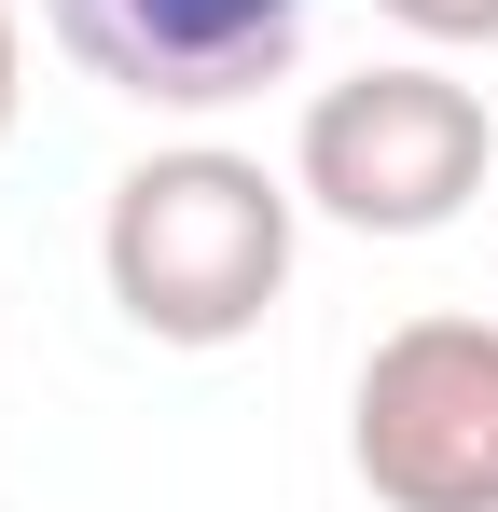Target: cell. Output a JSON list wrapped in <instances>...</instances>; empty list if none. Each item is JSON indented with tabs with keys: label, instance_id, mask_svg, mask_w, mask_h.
Listing matches in <instances>:
<instances>
[{
	"label": "cell",
	"instance_id": "cell-1",
	"mask_svg": "<svg viewBox=\"0 0 498 512\" xmlns=\"http://www.w3.org/2000/svg\"><path fill=\"white\" fill-rule=\"evenodd\" d=\"M291 208L305 194L263 153H222V139L139 153L97 208V277L153 346H249L291 291Z\"/></svg>",
	"mask_w": 498,
	"mask_h": 512
},
{
	"label": "cell",
	"instance_id": "cell-2",
	"mask_svg": "<svg viewBox=\"0 0 498 512\" xmlns=\"http://www.w3.org/2000/svg\"><path fill=\"white\" fill-rule=\"evenodd\" d=\"M485 153H498L485 97L457 70H429V56H402V70L319 84L305 139H291V194L346 236H443L485 194Z\"/></svg>",
	"mask_w": 498,
	"mask_h": 512
},
{
	"label": "cell",
	"instance_id": "cell-3",
	"mask_svg": "<svg viewBox=\"0 0 498 512\" xmlns=\"http://www.w3.org/2000/svg\"><path fill=\"white\" fill-rule=\"evenodd\" d=\"M346 457L388 512H498V319H402L360 360Z\"/></svg>",
	"mask_w": 498,
	"mask_h": 512
},
{
	"label": "cell",
	"instance_id": "cell-4",
	"mask_svg": "<svg viewBox=\"0 0 498 512\" xmlns=\"http://www.w3.org/2000/svg\"><path fill=\"white\" fill-rule=\"evenodd\" d=\"M42 28L139 111H236L305 56V0H42Z\"/></svg>",
	"mask_w": 498,
	"mask_h": 512
},
{
	"label": "cell",
	"instance_id": "cell-5",
	"mask_svg": "<svg viewBox=\"0 0 498 512\" xmlns=\"http://www.w3.org/2000/svg\"><path fill=\"white\" fill-rule=\"evenodd\" d=\"M374 14H402L415 42H498V0H374Z\"/></svg>",
	"mask_w": 498,
	"mask_h": 512
},
{
	"label": "cell",
	"instance_id": "cell-6",
	"mask_svg": "<svg viewBox=\"0 0 498 512\" xmlns=\"http://www.w3.org/2000/svg\"><path fill=\"white\" fill-rule=\"evenodd\" d=\"M14 97L28 84H14V0H0V139H14Z\"/></svg>",
	"mask_w": 498,
	"mask_h": 512
}]
</instances>
